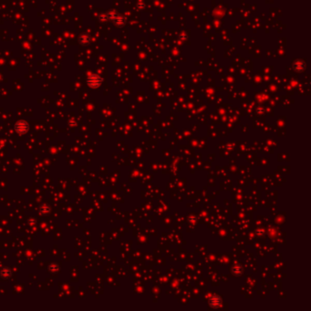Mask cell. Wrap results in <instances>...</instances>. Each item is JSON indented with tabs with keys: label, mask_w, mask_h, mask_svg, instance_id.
Returning <instances> with one entry per match:
<instances>
[{
	"label": "cell",
	"mask_w": 311,
	"mask_h": 311,
	"mask_svg": "<svg viewBox=\"0 0 311 311\" xmlns=\"http://www.w3.org/2000/svg\"><path fill=\"white\" fill-rule=\"evenodd\" d=\"M90 40H91V38H90V37H89L88 34H86V33H84V34H82V35H80L79 37H78V42H79L80 44L84 45V46L89 44V43H90Z\"/></svg>",
	"instance_id": "4"
},
{
	"label": "cell",
	"mask_w": 311,
	"mask_h": 311,
	"mask_svg": "<svg viewBox=\"0 0 311 311\" xmlns=\"http://www.w3.org/2000/svg\"><path fill=\"white\" fill-rule=\"evenodd\" d=\"M103 82V78L98 74H90L87 78V84L90 88H99Z\"/></svg>",
	"instance_id": "1"
},
{
	"label": "cell",
	"mask_w": 311,
	"mask_h": 311,
	"mask_svg": "<svg viewBox=\"0 0 311 311\" xmlns=\"http://www.w3.org/2000/svg\"><path fill=\"white\" fill-rule=\"evenodd\" d=\"M15 130L19 133H25L28 130V123L25 120H18L15 124Z\"/></svg>",
	"instance_id": "3"
},
{
	"label": "cell",
	"mask_w": 311,
	"mask_h": 311,
	"mask_svg": "<svg viewBox=\"0 0 311 311\" xmlns=\"http://www.w3.org/2000/svg\"><path fill=\"white\" fill-rule=\"evenodd\" d=\"M220 303H221V298H220L219 297H217V296L214 297L212 299L210 300V305L212 306V307H218Z\"/></svg>",
	"instance_id": "5"
},
{
	"label": "cell",
	"mask_w": 311,
	"mask_h": 311,
	"mask_svg": "<svg viewBox=\"0 0 311 311\" xmlns=\"http://www.w3.org/2000/svg\"><path fill=\"white\" fill-rule=\"evenodd\" d=\"M102 19L106 20V19H109L112 21L117 25V26H122L124 24V18L120 16V15H117V14H112V13H109L107 16H105Z\"/></svg>",
	"instance_id": "2"
},
{
	"label": "cell",
	"mask_w": 311,
	"mask_h": 311,
	"mask_svg": "<svg viewBox=\"0 0 311 311\" xmlns=\"http://www.w3.org/2000/svg\"><path fill=\"white\" fill-rule=\"evenodd\" d=\"M1 276L5 278H7L11 276V270H10L8 267H5L1 270Z\"/></svg>",
	"instance_id": "6"
}]
</instances>
